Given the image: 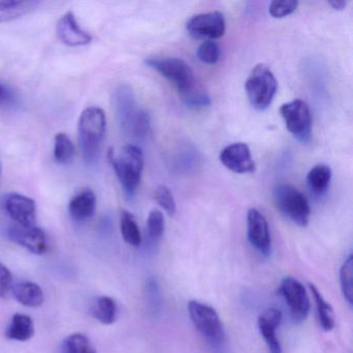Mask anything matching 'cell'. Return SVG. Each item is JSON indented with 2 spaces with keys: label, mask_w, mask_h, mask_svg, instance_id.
I'll list each match as a JSON object with an SVG mask.
<instances>
[{
  "label": "cell",
  "mask_w": 353,
  "mask_h": 353,
  "mask_svg": "<svg viewBox=\"0 0 353 353\" xmlns=\"http://www.w3.org/2000/svg\"><path fill=\"white\" fill-rule=\"evenodd\" d=\"M106 125V114L99 107H88L80 115L78 123L79 145L84 161L88 164H94L98 160Z\"/></svg>",
  "instance_id": "obj_1"
},
{
  "label": "cell",
  "mask_w": 353,
  "mask_h": 353,
  "mask_svg": "<svg viewBox=\"0 0 353 353\" xmlns=\"http://www.w3.org/2000/svg\"><path fill=\"white\" fill-rule=\"evenodd\" d=\"M108 158L125 196L133 198L139 188L143 172V152L138 146L128 144L121 148L117 156L113 150H109Z\"/></svg>",
  "instance_id": "obj_2"
},
{
  "label": "cell",
  "mask_w": 353,
  "mask_h": 353,
  "mask_svg": "<svg viewBox=\"0 0 353 353\" xmlns=\"http://www.w3.org/2000/svg\"><path fill=\"white\" fill-rule=\"evenodd\" d=\"M278 90L274 73L265 65H258L252 70L245 81V92L250 104L256 110L263 111L270 106Z\"/></svg>",
  "instance_id": "obj_3"
},
{
  "label": "cell",
  "mask_w": 353,
  "mask_h": 353,
  "mask_svg": "<svg viewBox=\"0 0 353 353\" xmlns=\"http://www.w3.org/2000/svg\"><path fill=\"white\" fill-rule=\"evenodd\" d=\"M274 201L279 210L297 226L309 224L311 208L303 193L292 185L282 183L276 185L274 192Z\"/></svg>",
  "instance_id": "obj_4"
},
{
  "label": "cell",
  "mask_w": 353,
  "mask_h": 353,
  "mask_svg": "<svg viewBox=\"0 0 353 353\" xmlns=\"http://www.w3.org/2000/svg\"><path fill=\"white\" fill-rule=\"evenodd\" d=\"M190 318L196 330L212 346H221L224 343L225 330L219 314L214 307L197 301L188 303Z\"/></svg>",
  "instance_id": "obj_5"
},
{
  "label": "cell",
  "mask_w": 353,
  "mask_h": 353,
  "mask_svg": "<svg viewBox=\"0 0 353 353\" xmlns=\"http://www.w3.org/2000/svg\"><path fill=\"white\" fill-rule=\"evenodd\" d=\"M145 63L174 84L183 96L193 90L195 83L194 73L191 67L183 59L177 57H156L146 59Z\"/></svg>",
  "instance_id": "obj_6"
},
{
  "label": "cell",
  "mask_w": 353,
  "mask_h": 353,
  "mask_svg": "<svg viewBox=\"0 0 353 353\" xmlns=\"http://www.w3.org/2000/svg\"><path fill=\"white\" fill-rule=\"evenodd\" d=\"M287 130L301 143H309L312 138V115L307 103L294 100L280 109Z\"/></svg>",
  "instance_id": "obj_7"
},
{
  "label": "cell",
  "mask_w": 353,
  "mask_h": 353,
  "mask_svg": "<svg viewBox=\"0 0 353 353\" xmlns=\"http://www.w3.org/2000/svg\"><path fill=\"white\" fill-rule=\"evenodd\" d=\"M280 293L284 297L291 318L296 323L307 319L310 313V299L305 287L291 276H287L280 285Z\"/></svg>",
  "instance_id": "obj_8"
},
{
  "label": "cell",
  "mask_w": 353,
  "mask_h": 353,
  "mask_svg": "<svg viewBox=\"0 0 353 353\" xmlns=\"http://www.w3.org/2000/svg\"><path fill=\"white\" fill-rule=\"evenodd\" d=\"M1 206L19 226H36L37 203L32 198L18 193L6 194L1 199Z\"/></svg>",
  "instance_id": "obj_9"
},
{
  "label": "cell",
  "mask_w": 353,
  "mask_h": 353,
  "mask_svg": "<svg viewBox=\"0 0 353 353\" xmlns=\"http://www.w3.org/2000/svg\"><path fill=\"white\" fill-rule=\"evenodd\" d=\"M187 30L194 38L216 40L224 36L226 22L220 12L199 14L188 21Z\"/></svg>",
  "instance_id": "obj_10"
},
{
  "label": "cell",
  "mask_w": 353,
  "mask_h": 353,
  "mask_svg": "<svg viewBox=\"0 0 353 353\" xmlns=\"http://www.w3.org/2000/svg\"><path fill=\"white\" fill-rule=\"evenodd\" d=\"M248 239L252 247L261 255L268 257L272 253V239L268 221L256 208H251L248 212Z\"/></svg>",
  "instance_id": "obj_11"
},
{
  "label": "cell",
  "mask_w": 353,
  "mask_h": 353,
  "mask_svg": "<svg viewBox=\"0 0 353 353\" xmlns=\"http://www.w3.org/2000/svg\"><path fill=\"white\" fill-rule=\"evenodd\" d=\"M8 234L14 243L26 248L32 254L43 255L48 251V237L45 231L37 225L32 227L16 225L9 229Z\"/></svg>",
  "instance_id": "obj_12"
},
{
  "label": "cell",
  "mask_w": 353,
  "mask_h": 353,
  "mask_svg": "<svg viewBox=\"0 0 353 353\" xmlns=\"http://www.w3.org/2000/svg\"><path fill=\"white\" fill-rule=\"evenodd\" d=\"M220 161L227 169L239 174L255 171L251 150L245 143H233L226 146L221 152Z\"/></svg>",
  "instance_id": "obj_13"
},
{
  "label": "cell",
  "mask_w": 353,
  "mask_h": 353,
  "mask_svg": "<svg viewBox=\"0 0 353 353\" xmlns=\"http://www.w3.org/2000/svg\"><path fill=\"white\" fill-rule=\"evenodd\" d=\"M57 34L63 44L71 47L85 46L90 44L92 37L78 23L76 16L68 12L57 23Z\"/></svg>",
  "instance_id": "obj_14"
},
{
  "label": "cell",
  "mask_w": 353,
  "mask_h": 353,
  "mask_svg": "<svg viewBox=\"0 0 353 353\" xmlns=\"http://www.w3.org/2000/svg\"><path fill=\"white\" fill-rule=\"evenodd\" d=\"M282 321V312L279 309H268L258 318V327L268 344L270 353H282V347L276 338V330Z\"/></svg>",
  "instance_id": "obj_15"
},
{
  "label": "cell",
  "mask_w": 353,
  "mask_h": 353,
  "mask_svg": "<svg viewBox=\"0 0 353 353\" xmlns=\"http://www.w3.org/2000/svg\"><path fill=\"white\" fill-rule=\"evenodd\" d=\"M115 113L121 127L128 131L130 123L135 115V96L133 90L129 85H121L115 92L114 99Z\"/></svg>",
  "instance_id": "obj_16"
},
{
  "label": "cell",
  "mask_w": 353,
  "mask_h": 353,
  "mask_svg": "<svg viewBox=\"0 0 353 353\" xmlns=\"http://www.w3.org/2000/svg\"><path fill=\"white\" fill-rule=\"evenodd\" d=\"M70 216L77 222H83L94 216L97 210V197L94 191L90 189H84L76 194L69 206Z\"/></svg>",
  "instance_id": "obj_17"
},
{
  "label": "cell",
  "mask_w": 353,
  "mask_h": 353,
  "mask_svg": "<svg viewBox=\"0 0 353 353\" xmlns=\"http://www.w3.org/2000/svg\"><path fill=\"white\" fill-rule=\"evenodd\" d=\"M16 301L28 307H39L44 303V292L37 283L20 282L12 289Z\"/></svg>",
  "instance_id": "obj_18"
},
{
  "label": "cell",
  "mask_w": 353,
  "mask_h": 353,
  "mask_svg": "<svg viewBox=\"0 0 353 353\" xmlns=\"http://www.w3.org/2000/svg\"><path fill=\"white\" fill-rule=\"evenodd\" d=\"M39 5V1L32 0H0V23L13 21L28 15L36 10Z\"/></svg>",
  "instance_id": "obj_19"
},
{
  "label": "cell",
  "mask_w": 353,
  "mask_h": 353,
  "mask_svg": "<svg viewBox=\"0 0 353 353\" xmlns=\"http://www.w3.org/2000/svg\"><path fill=\"white\" fill-rule=\"evenodd\" d=\"M6 336L10 340L26 342L34 336V324L30 316L26 314H15L12 317Z\"/></svg>",
  "instance_id": "obj_20"
},
{
  "label": "cell",
  "mask_w": 353,
  "mask_h": 353,
  "mask_svg": "<svg viewBox=\"0 0 353 353\" xmlns=\"http://www.w3.org/2000/svg\"><path fill=\"white\" fill-rule=\"evenodd\" d=\"M332 179V170L326 165H316L307 175V187L315 196L326 193Z\"/></svg>",
  "instance_id": "obj_21"
},
{
  "label": "cell",
  "mask_w": 353,
  "mask_h": 353,
  "mask_svg": "<svg viewBox=\"0 0 353 353\" xmlns=\"http://www.w3.org/2000/svg\"><path fill=\"white\" fill-rule=\"evenodd\" d=\"M92 314L101 323L111 325L117 319V305L109 296L98 297L92 307Z\"/></svg>",
  "instance_id": "obj_22"
},
{
  "label": "cell",
  "mask_w": 353,
  "mask_h": 353,
  "mask_svg": "<svg viewBox=\"0 0 353 353\" xmlns=\"http://www.w3.org/2000/svg\"><path fill=\"white\" fill-rule=\"evenodd\" d=\"M310 290L313 295L314 301H315L316 307H317L318 318H319V323L322 330L325 332H330L334 327V314L332 305L323 299L321 293L319 292L315 285L310 283Z\"/></svg>",
  "instance_id": "obj_23"
},
{
  "label": "cell",
  "mask_w": 353,
  "mask_h": 353,
  "mask_svg": "<svg viewBox=\"0 0 353 353\" xmlns=\"http://www.w3.org/2000/svg\"><path fill=\"white\" fill-rule=\"evenodd\" d=\"M75 146L65 133H59L54 138V160L57 164L68 165L73 161Z\"/></svg>",
  "instance_id": "obj_24"
},
{
  "label": "cell",
  "mask_w": 353,
  "mask_h": 353,
  "mask_svg": "<svg viewBox=\"0 0 353 353\" xmlns=\"http://www.w3.org/2000/svg\"><path fill=\"white\" fill-rule=\"evenodd\" d=\"M121 231L125 243L134 247H138L141 243V233L135 216L131 212L125 210L121 214Z\"/></svg>",
  "instance_id": "obj_25"
},
{
  "label": "cell",
  "mask_w": 353,
  "mask_h": 353,
  "mask_svg": "<svg viewBox=\"0 0 353 353\" xmlns=\"http://www.w3.org/2000/svg\"><path fill=\"white\" fill-rule=\"evenodd\" d=\"M63 353H97L96 347L88 336L83 334H73L65 339Z\"/></svg>",
  "instance_id": "obj_26"
},
{
  "label": "cell",
  "mask_w": 353,
  "mask_h": 353,
  "mask_svg": "<svg viewBox=\"0 0 353 353\" xmlns=\"http://www.w3.org/2000/svg\"><path fill=\"white\" fill-rule=\"evenodd\" d=\"M340 283L343 295L349 305L353 303V256L350 255L340 270Z\"/></svg>",
  "instance_id": "obj_27"
},
{
  "label": "cell",
  "mask_w": 353,
  "mask_h": 353,
  "mask_svg": "<svg viewBox=\"0 0 353 353\" xmlns=\"http://www.w3.org/2000/svg\"><path fill=\"white\" fill-rule=\"evenodd\" d=\"M150 129V115L145 111H138L134 115L128 131L131 132L136 138L143 139Z\"/></svg>",
  "instance_id": "obj_28"
},
{
  "label": "cell",
  "mask_w": 353,
  "mask_h": 353,
  "mask_svg": "<svg viewBox=\"0 0 353 353\" xmlns=\"http://www.w3.org/2000/svg\"><path fill=\"white\" fill-rule=\"evenodd\" d=\"M220 47L214 41H205L200 45L197 57L201 63L206 65H214L220 59Z\"/></svg>",
  "instance_id": "obj_29"
},
{
  "label": "cell",
  "mask_w": 353,
  "mask_h": 353,
  "mask_svg": "<svg viewBox=\"0 0 353 353\" xmlns=\"http://www.w3.org/2000/svg\"><path fill=\"white\" fill-rule=\"evenodd\" d=\"M154 196L159 205L164 208L169 216H174L176 212V203H175L172 192L166 185H159L154 191Z\"/></svg>",
  "instance_id": "obj_30"
},
{
  "label": "cell",
  "mask_w": 353,
  "mask_h": 353,
  "mask_svg": "<svg viewBox=\"0 0 353 353\" xmlns=\"http://www.w3.org/2000/svg\"><path fill=\"white\" fill-rule=\"evenodd\" d=\"M165 230L164 216L160 210H152L148 214V231L150 239L158 241Z\"/></svg>",
  "instance_id": "obj_31"
},
{
  "label": "cell",
  "mask_w": 353,
  "mask_h": 353,
  "mask_svg": "<svg viewBox=\"0 0 353 353\" xmlns=\"http://www.w3.org/2000/svg\"><path fill=\"white\" fill-rule=\"evenodd\" d=\"M299 3L293 0H286V1H272L270 6V14L272 17L276 19L287 17L296 11Z\"/></svg>",
  "instance_id": "obj_32"
},
{
  "label": "cell",
  "mask_w": 353,
  "mask_h": 353,
  "mask_svg": "<svg viewBox=\"0 0 353 353\" xmlns=\"http://www.w3.org/2000/svg\"><path fill=\"white\" fill-rule=\"evenodd\" d=\"M13 274L11 270L0 262V297L6 299L13 289Z\"/></svg>",
  "instance_id": "obj_33"
},
{
  "label": "cell",
  "mask_w": 353,
  "mask_h": 353,
  "mask_svg": "<svg viewBox=\"0 0 353 353\" xmlns=\"http://www.w3.org/2000/svg\"><path fill=\"white\" fill-rule=\"evenodd\" d=\"M185 101L187 105L191 107H208L210 105V99L208 94L195 92L194 90L185 94Z\"/></svg>",
  "instance_id": "obj_34"
},
{
  "label": "cell",
  "mask_w": 353,
  "mask_h": 353,
  "mask_svg": "<svg viewBox=\"0 0 353 353\" xmlns=\"http://www.w3.org/2000/svg\"><path fill=\"white\" fill-rule=\"evenodd\" d=\"M10 98H11V94H10L9 90L3 84H0V105L8 102Z\"/></svg>",
  "instance_id": "obj_35"
},
{
  "label": "cell",
  "mask_w": 353,
  "mask_h": 353,
  "mask_svg": "<svg viewBox=\"0 0 353 353\" xmlns=\"http://www.w3.org/2000/svg\"><path fill=\"white\" fill-rule=\"evenodd\" d=\"M330 5L332 6V9L341 11L346 7L347 3L345 0H332V1H330Z\"/></svg>",
  "instance_id": "obj_36"
},
{
  "label": "cell",
  "mask_w": 353,
  "mask_h": 353,
  "mask_svg": "<svg viewBox=\"0 0 353 353\" xmlns=\"http://www.w3.org/2000/svg\"><path fill=\"white\" fill-rule=\"evenodd\" d=\"M0 170H1V168H0Z\"/></svg>",
  "instance_id": "obj_37"
}]
</instances>
